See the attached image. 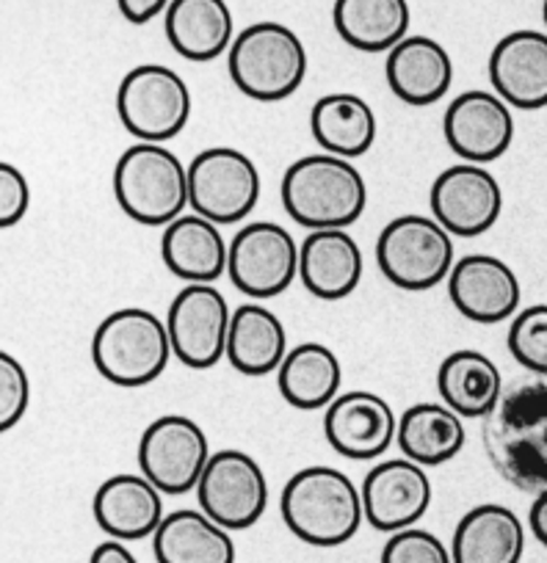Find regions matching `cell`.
<instances>
[{
  "label": "cell",
  "mask_w": 547,
  "mask_h": 563,
  "mask_svg": "<svg viewBox=\"0 0 547 563\" xmlns=\"http://www.w3.org/2000/svg\"><path fill=\"white\" fill-rule=\"evenodd\" d=\"M484 422L497 473L523 492H547V376L503 393Z\"/></svg>",
  "instance_id": "1"
},
{
  "label": "cell",
  "mask_w": 547,
  "mask_h": 563,
  "mask_svg": "<svg viewBox=\"0 0 547 563\" xmlns=\"http://www.w3.org/2000/svg\"><path fill=\"white\" fill-rule=\"evenodd\" d=\"M280 511L285 528L296 539L321 550L351 541L365 522L362 497L354 481L324 464L291 475L280 497Z\"/></svg>",
  "instance_id": "2"
},
{
  "label": "cell",
  "mask_w": 547,
  "mask_h": 563,
  "mask_svg": "<svg viewBox=\"0 0 547 563\" xmlns=\"http://www.w3.org/2000/svg\"><path fill=\"white\" fill-rule=\"evenodd\" d=\"M365 205V177L351 161L316 153L285 169L283 208L305 230H349Z\"/></svg>",
  "instance_id": "3"
},
{
  "label": "cell",
  "mask_w": 547,
  "mask_h": 563,
  "mask_svg": "<svg viewBox=\"0 0 547 563\" xmlns=\"http://www.w3.org/2000/svg\"><path fill=\"white\" fill-rule=\"evenodd\" d=\"M227 69L241 95L258 102L288 100L307 78V51L294 29L263 20L238 31Z\"/></svg>",
  "instance_id": "4"
},
{
  "label": "cell",
  "mask_w": 547,
  "mask_h": 563,
  "mask_svg": "<svg viewBox=\"0 0 547 563\" xmlns=\"http://www.w3.org/2000/svg\"><path fill=\"white\" fill-rule=\"evenodd\" d=\"M113 197L135 224H172L188 208V166L164 144L135 141L113 166Z\"/></svg>",
  "instance_id": "5"
},
{
  "label": "cell",
  "mask_w": 547,
  "mask_h": 563,
  "mask_svg": "<svg viewBox=\"0 0 547 563\" xmlns=\"http://www.w3.org/2000/svg\"><path fill=\"white\" fill-rule=\"evenodd\" d=\"M172 356L166 323L144 307H122L100 321L91 338V362L106 382L135 389L155 382Z\"/></svg>",
  "instance_id": "6"
},
{
  "label": "cell",
  "mask_w": 547,
  "mask_h": 563,
  "mask_svg": "<svg viewBox=\"0 0 547 563\" xmlns=\"http://www.w3.org/2000/svg\"><path fill=\"white\" fill-rule=\"evenodd\" d=\"M376 263L395 288L431 290L457 263L453 238L429 216H398L379 232Z\"/></svg>",
  "instance_id": "7"
},
{
  "label": "cell",
  "mask_w": 547,
  "mask_h": 563,
  "mask_svg": "<svg viewBox=\"0 0 547 563\" xmlns=\"http://www.w3.org/2000/svg\"><path fill=\"white\" fill-rule=\"evenodd\" d=\"M122 128L144 144H164L192 119V89L164 64H139L117 89Z\"/></svg>",
  "instance_id": "8"
},
{
  "label": "cell",
  "mask_w": 547,
  "mask_h": 563,
  "mask_svg": "<svg viewBox=\"0 0 547 563\" xmlns=\"http://www.w3.org/2000/svg\"><path fill=\"white\" fill-rule=\"evenodd\" d=\"M260 172L236 147L203 150L188 166V208L210 224H236L260 199Z\"/></svg>",
  "instance_id": "9"
},
{
  "label": "cell",
  "mask_w": 547,
  "mask_h": 563,
  "mask_svg": "<svg viewBox=\"0 0 547 563\" xmlns=\"http://www.w3.org/2000/svg\"><path fill=\"white\" fill-rule=\"evenodd\" d=\"M299 274V243L283 224L252 221L227 243V276L254 301L274 299Z\"/></svg>",
  "instance_id": "10"
},
{
  "label": "cell",
  "mask_w": 547,
  "mask_h": 563,
  "mask_svg": "<svg viewBox=\"0 0 547 563\" xmlns=\"http://www.w3.org/2000/svg\"><path fill=\"white\" fill-rule=\"evenodd\" d=\"M199 511L225 530H247L269 506V481L263 467L243 451L210 453L197 484Z\"/></svg>",
  "instance_id": "11"
},
{
  "label": "cell",
  "mask_w": 547,
  "mask_h": 563,
  "mask_svg": "<svg viewBox=\"0 0 547 563\" xmlns=\"http://www.w3.org/2000/svg\"><path fill=\"white\" fill-rule=\"evenodd\" d=\"M208 459V437L186 415L158 417L139 440V467L161 495L177 497L197 489Z\"/></svg>",
  "instance_id": "12"
},
{
  "label": "cell",
  "mask_w": 547,
  "mask_h": 563,
  "mask_svg": "<svg viewBox=\"0 0 547 563\" xmlns=\"http://www.w3.org/2000/svg\"><path fill=\"white\" fill-rule=\"evenodd\" d=\"M232 310L216 285H186L172 299L166 316L172 356L192 371L219 365L227 349Z\"/></svg>",
  "instance_id": "13"
},
{
  "label": "cell",
  "mask_w": 547,
  "mask_h": 563,
  "mask_svg": "<svg viewBox=\"0 0 547 563\" xmlns=\"http://www.w3.org/2000/svg\"><path fill=\"white\" fill-rule=\"evenodd\" d=\"M431 219L451 238H479L497 224L503 191L495 175L475 164H457L431 186Z\"/></svg>",
  "instance_id": "14"
},
{
  "label": "cell",
  "mask_w": 547,
  "mask_h": 563,
  "mask_svg": "<svg viewBox=\"0 0 547 563\" xmlns=\"http://www.w3.org/2000/svg\"><path fill=\"white\" fill-rule=\"evenodd\" d=\"M362 517L373 530L398 533L415 528L431 506V481L424 467L409 459L379 462L360 486Z\"/></svg>",
  "instance_id": "15"
},
{
  "label": "cell",
  "mask_w": 547,
  "mask_h": 563,
  "mask_svg": "<svg viewBox=\"0 0 547 563\" xmlns=\"http://www.w3.org/2000/svg\"><path fill=\"white\" fill-rule=\"evenodd\" d=\"M442 135L464 164L484 166L503 158L514 141L512 108L495 91H462L442 117Z\"/></svg>",
  "instance_id": "16"
},
{
  "label": "cell",
  "mask_w": 547,
  "mask_h": 563,
  "mask_svg": "<svg viewBox=\"0 0 547 563\" xmlns=\"http://www.w3.org/2000/svg\"><path fill=\"white\" fill-rule=\"evenodd\" d=\"M393 406L376 393L351 389L340 393L324 411V437L329 448L351 462H373L395 442Z\"/></svg>",
  "instance_id": "17"
},
{
  "label": "cell",
  "mask_w": 547,
  "mask_h": 563,
  "mask_svg": "<svg viewBox=\"0 0 547 563\" xmlns=\"http://www.w3.org/2000/svg\"><path fill=\"white\" fill-rule=\"evenodd\" d=\"M448 296L459 316L473 323H501L517 316L523 288L508 263L492 254H468L448 274Z\"/></svg>",
  "instance_id": "18"
},
{
  "label": "cell",
  "mask_w": 547,
  "mask_h": 563,
  "mask_svg": "<svg viewBox=\"0 0 547 563\" xmlns=\"http://www.w3.org/2000/svg\"><path fill=\"white\" fill-rule=\"evenodd\" d=\"M490 84L508 108H547V34L519 29L503 36L490 53Z\"/></svg>",
  "instance_id": "19"
},
{
  "label": "cell",
  "mask_w": 547,
  "mask_h": 563,
  "mask_svg": "<svg viewBox=\"0 0 547 563\" xmlns=\"http://www.w3.org/2000/svg\"><path fill=\"white\" fill-rule=\"evenodd\" d=\"M91 514H95L97 528L113 541L128 544L147 536L153 539L166 517L164 495L144 475L119 473L97 486Z\"/></svg>",
  "instance_id": "20"
},
{
  "label": "cell",
  "mask_w": 547,
  "mask_h": 563,
  "mask_svg": "<svg viewBox=\"0 0 547 563\" xmlns=\"http://www.w3.org/2000/svg\"><path fill=\"white\" fill-rule=\"evenodd\" d=\"M384 75L401 102L413 108L435 106L453 84L451 53L431 36L409 34L387 53Z\"/></svg>",
  "instance_id": "21"
},
{
  "label": "cell",
  "mask_w": 547,
  "mask_h": 563,
  "mask_svg": "<svg viewBox=\"0 0 547 563\" xmlns=\"http://www.w3.org/2000/svg\"><path fill=\"white\" fill-rule=\"evenodd\" d=\"M362 249L346 230H316L299 246V279L307 294L321 301H340L362 279Z\"/></svg>",
  "instance_id": "22"
},
{
  "label": "cell",
  "mask_w": 547,
  "mask_h": 563,
  "mask_svg": "<svg viewBox=\"0 0 547 563\" xmlns=\"http://www.w3.org/2000/svg\"><path fill=\"white\" fill-rule=\"evenodd\" d=\"M166 40L188 62H214L236 40V18L227 0H172L164 12Z\"/></svg>",
  "instance_id": "23"
},
{
  "label": "cell",
  "mask_w": 547,
  "mask_h": 563,
  "mask_svg": "<svg viewBox=\"0 0 547 563\" xmlns=\"http://www.w3.org/2000/svg\"><path fill=\"white\" fill-rule=\"evenodd\" d=\"M448 550L451 563H519L525 552V528L512 508L484 503L459 519Z\"/></svg>",
  "instance_id": "24"
},
{
  "label": "cell",
  "mask_w": 547,
  "mask_h": 563,
  "mask_svg": "<svg viewBox=\"0 0 547 563\" xmlns=\"http://www.w3.org/2000/svg\"><path fill=\"white\" fill-rule=\"evenodd\" d=\"M161 257L186 285H214L227 274V241L219 227L197 213H183L164 227Z\"/></svg>",
  "instance_id": "25"
},
{
  "label": "cell",
  "mask_w": 547,
  "mask_h": 563,
  "mask_svg": "<svg viewBox=\"0 0 547 563\" xmlns=\"http://www.w3.org/2000/svg\"><path fill=\"white\" fill-rule=\"evenodd\" d=\"M288 354V334L269 307L260 301H247L236 307L227 332L225 356L243 376H265L277 373Z\"/></svg>",
  "instance_id": "26"
},
{
  "label": "cell",
  "mask_w": 547,
  "mask_h": 563,
  "mask_svg": "<svg viewBox=\"0 0 547 563\" xmlns=\"http://www.w3.org/2000/svg\"><path fill=\"white\" fill-rule=\"evenodd\" d=\"M437 393L442 406L457 417L484 420L503 395V378L495 362L473 349L453 351L437 371Z\"/></svg>",
  "instance_id": "27"
},
{
  "label": "cell",
  "mask_w": 547,
  "mask_h": 563,
  "mask_svg": "<svg viewBox=\"0 0 547 563\" xmlns=\"http://www.w3.org/2000/svg\"><path fill=\"white\" fill-rule=\"evenodd\" d=\"M158 563H236V541L230 530L205 517L199 508L166 514L153 533Z\"/></svg>",
  "instance_id": "28"
},
{
  "label": "cell",
  "mask_w": 547,
  "mask_h": 563,
  "mask_svg": "<svg viewBox=\"0 0 547 563\" xmlns=\"http://www.w3.org/2000/svg\"><path fill=\"white\" fill-rule=\"evenodd\" d=\"M310 130L318 147L335 158H360L376 141V113L360 95L335 91L316 100Z\"/></svg>",
  "instance_id": "29"
},
{
  "label": "cell",
  "mask_w": 547,
  "mask_h": 563,
  "mask_svg": "<svg viewBox=\"0 0 547 563\" xmlns=\"http://www.w3.org/2000/svg\"><path fill=\"white\" fill-rule=\"evenodd\" d=\"M332 23L340 40L362 53H390L409 36V0H335Z\"/></svg>",
  "instance_id": "30"
},
{
  "label": "cell",
  "mask_w": 547,
  "mask_h": 563,
  "mask_svg": "<svg viewBox=\"0 0 547 563\" xmlns=\"http://www.w3.org/2000/svg\"><path fill=\"white\" fill-rule=\"evenodd\" d=\"M395 442L418 467H440L462 453L464 422L442 404H415L398 417Z\"/></svg>",
  "instance_id": "31"
},
{
  "label": "cell",
  "mask_w": 547,
  "mask_h": 563,
  "mask_svg": "<svg viewBox=\"0 0 547 563\" xmlns=\"http://www.w3.org/2000/svg\"><path fill=\"white\" fill-rule=\"evenodd\" d=\"M340 382L343 367L338 354L324 343L296 345L277 367L280 395L302 411L327 409L340 395Z\"/></svg>",
  "instance_id": "32"
},
{
  "label": "cell",
  "mask_w": 547,
  "mask_h": 563,
  "mask_svg": "<svg viewBox=\"0 0 547 563\" xmlns=\"http://www.w3.org/2000/svg\"><path fill=\"white\" fill-rule=\"evenodd\" d=\"M508 351L534 376H547V305L525 307L508 327Z\"/></svg>",
  "instance_id": "33"
},
{
  "label": "cell",
  "mask_w": 547,
  "mask_h": 563,
  "mask_svg": "<svg viewBox=\"0 0 547 563\" xmlns=\"http://www.w3.org/2000/svg\"><path fill=\"white\" fill-rule=\"evenodd\" d=\"M31 404V378L23 362L0 349V434H7L25 417Z\"/></svg>",
  "instance_id": "34"
},
{
  "label": "cell",
  "mask_w": 547,
  "mask_h": 563,
  "mask_svg": "<svg viewBox=\"0 0 547 563\" xmlns=\"http://www.w3.org/2000/svg\"><path fill=\"white\" fill-rule=\"evenodd\" d=\"M379 563H451V550L429 530L406 528L390 533Z\"/></svg>",
  "instance_id": "35"
},
{
  "label": "cell",
  "mask_w": 547,
  "mask_h": 563,
  "mask_svg": "<svg viewBox=\"0 0 547 563\" xmlns=\"http://www.w3.org/2000/svg\"><path fill=\"white\" fill-rule=\"evenodd\" d=\"M31 208L29 177L14 164L0 161V230L20 224Z\"/></svg>",
  "instance_id": "36"
},
{
  "label": "cell",
  "mask_w": 547,
  "mask_h": 563,
  "mask_svg": "<svg viewBox=\"0 0 547 563\" xmlns=\"http://www.w3.org/2000/svg\"><path fill=\"white\" fill-rule=\"evenodd\" d=\"M169 3L172 0H117L119 14L133 25H144L155 20L169 9Z\"/></svg>",
  "instance_id": "37"
},
{
  "label": "cell",
  "mask_w": 547,
  "mask_h": 563,
  "mask_svg": "<svg viewBox=\"0 0 547 563\" xmlns=\"http://www.w3.org/2000/svg\"><path fill=\"white\" fill-rule=\"evenodd\" d=\"M89 563H139V558H135L133 552L122 544V541L108 539L91 550Z\"/></svg>",
  "instance_id": "38"
},
{
  "label": "cell",
  "mask_w": 547,
  "mask_h": 563,
  "mask_svg": "<svg viewBox=\"0 0 547 563\" xmlns=\"http://www.w3.org/2000/svg\"><path fill=\"white\" fill-rule=\"evenodd\" d=\"M528 525H530V533L536 536V541L547 547V492L536 495L534 506H530V514H528Z\"/></svg>",
  "instance_id": "39"
},
{
  "label": "cell",
  "mask_w": 547,
  "mask_h": 563,
  "mask_svg": "<svg viewBox=\"0 0 547 563\" xmlns=\"http://www.w3.org/2000/svg\"><path fill=\"white\" fill-rule=\"evenodd\" d=\"M541 20H545V29H547V0L541 3ZM545 34H547V31H545Z\"/></svg>",
  "instance_id": "40"
}]
</instances>
